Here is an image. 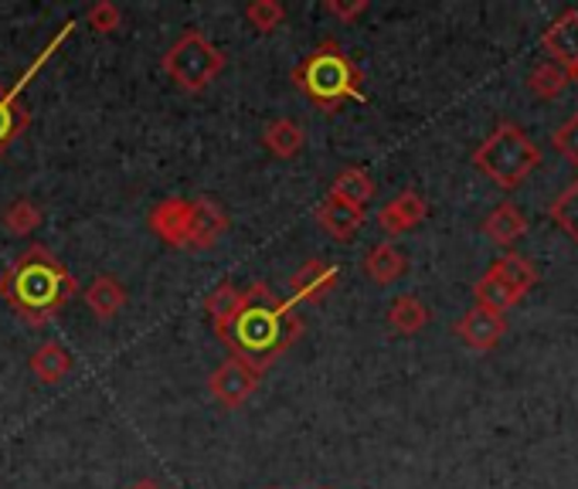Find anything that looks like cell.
Wrapping results in <instances>:
<instances>
[{"label":"cell","instance_id":"15","mask_svg":"<svg viewBox=\"0 0 578 489\" xmlns=\"http://www.w3.org/2000/svg\"><path fill=\"white\" fill-rule=\"evenodd\" d=\"M541 45L552 55L555 65L565 68V72L575 68L578 65V11H565L562 18H555L552 27L544 31Z\"/></svg>","mask_w":578,"mask_h":489},{"label":"cell","instance_id":"2","mask_svg":"<svg viewBox=\"0 0 578 489\" xmlns=\"http://www.w3.org/2000/svg\"><path fill=\"white\" fill-rule=\"evenodd\" d=\"M79 283L45 244L24 249L4 272H0V299H4L21 320L42 327L76 299Z\"/></svg>","mask_w":578,"mask_h":489},{"label":"cell","instance_id":"32","mask_svg":"<svg viewBox=\"0 0 578 489\" xmlns=\"http://www.w3.org/2000/svg\"><path fill=\"white\" fill-rule=\"evenodd\" d=\"M565 76H568V82H575V86H578V65H575V68H568Z\"/></svg>","mask_w":578,"mask_h":489},{"label":"cell","instance_id":"1","mask_svg":"<svg viewBox=\"0 0 578 489\" xmlns=\"http://www.w3.org/2000/svg\"><path fill=\"white\" fill-rule=\"evenodd\" d=\"M215 337L228 346L235 361L265 374L303 337V320L290 299H280L265 283H252L242 289L231 317L215 327Z\"/></svg>","mask_w":578,"mask_h":489},{"label":"cell","instance_id":"33","mask_svg":"<svg viewBox=\"0 0 578 489\" xmlns=\"http://www.w3.org/2000/svg\"><path fill=\"white\" fill-rule=\"evenodd\" d=\"M320 489H330V486H320Z\"/></svg>","mask_w":578,"mask_h":489},{"label":"cell","instance_id":"6","mask_svg":"<svg viewBox=\"0 0 578 489\" xmlns=\"http://www.w3.org/2000/svg\"><path fill=\"white\" fill-rule=\"evenodd\" d=\"M534 283H537V269L524 255L507 252L487 269L480 283L473 286V296H476V306L507 312L510 306H518L534 289Z\"/></svg>","mask_w":578,"mask_h":489},{"label":"cell","instance_id":"3","mask_svg":"<svg viewBox=\"0 0 578 489\" xmlns=\"http://www.w3.org/2000/svg\"><path fill=\"white\" fill-rule=\"evenodd\" d=\"M293 82L327 113H333L340 102H348V99H364L358 65L344 55V48L337 42H320L310 55H306L293 68Z\"/></svg>","mask_w":578,"mask_h":489},{"label":"cell","instance_id":"11","mask_svg":"<svg viewBox=\"0 0 578 489\" xmlns=\"http://www.w3.org/2000/svg\"><path fill=\"white\" fill-rule=\"evenodd\" d=\"M150 231L170 244V249H188V231H191V201L184 197H163L150 212Z\"/></svg>","mask_w":578,"mask_h":489},{"label":"cell","instance_id":"12","mask_svg":"<svg viewBox=\"0 0 578 489\" xmlns=\"http://www.w3.org/2000/svg\"><path fill=\"white\" fill-rule=\"evenodd\" d=\"M228 231V215L225 207L215 204L212 197L191 201V231H188V249L208 252L215 249V241Z\"/></svg>","mask_w":578,"mask_h":489},{"label":"cell","instance_id":"10","mask_svg":"<svg viewBox=\"0 0 578 489\" xmlns=\"http://www.w3.org/2000/svg\"><path fill=\"white\" fill-rule=\"evenodd\" d=\"M340 283V269L324 262V259H310L303 262L293 278H290V303L299 306V303H324Z\"/></svg>","mask_w":578,"mask_h":489},{"label":"cell","instance_id":"26","mask_svg":"<svg viewBox=\"0 0 578 489\" xmlns=\"http://www.w3.org/2000/svg\"><path fill=\"white\" fill-rule=\"evenodd\" d=\"M246 21L259 34H269V31H276L286 21V8L276 4V0H252V4L246 8Z\"/></svg>","mask_w":578,"mask_h":489},{"label":"cell","instance_id":"22","mask_svg":"<svg viewBox=\"0 0 578 489\" xmlns=\"http://www.w3.org/2000/svg\"><path fill=\"white\" fill-rule=\"evenodd\" d=\"M262 144H265V150H269L272 157L290 160V157H296V153L303 150L306 133H303V126L293 123V120H276V123H269V126H265Z\"/></svg>","mask_w":578,"mask_h":489},{"label":"cell","instance_id":"31","mask_svg":"<svg viewBox=\"0 0 578 489\" xmlns=\"http://www.w3.org/2000/svg\"><path fill=\"white\" fill-rule=\"evenodd\" d=\"M129 489H163L160 482H154V479H140V482H133Z\"/></svg>","mask_w":578,"mask_h":489},{"label":"cell","instance_id":"20","mask_svg":"<svg viewBox=\"0 0 578 489\" xmlns=\"http://www.w3.org/2000/svg\"><path fill=\"white\" fill-rule=\"evenodd\" d=\"M426 323H429V309H426V303H422L419 296H412V293L398 296V299L388 306V327H392L395 333H401V337H416L419 330H426Z\"/></svg>","mask_w":578,"mask_h":489},{"label":"cell","instance_id":"27","mask_svg":"<svg viewBox=\"0 0 578 489\" xmlns=\"http://www.w3.org/2000/svg\"><path fill=\"white\" fill-rule=\"evenodd\" d=\"M238 299H242V289L231 286V283H222L218 289H212V296L204 299V306H208V317H212V327H222L231 309L238 306Z\"/></svg>","mask_w":578,"mask_h":489},{"label":"cell","instance_id":"4","mask_svg":"<svg viewBox=\"0 0 578 489\" xmlns=\"http://www.w3.org/2000/svg\"><path fill=\"white\" fill-rule=\"evenodd\" d=\"M476 170L490 178L497 187L514 191L528 181V173L541 163V150L518 123H500L473 153Z\"/></svg>","mask_w":578,"mask_h":489},{"label":"cell","instance_id":"9","mask_svg":"<svg viewBox=\"0 0 578 489\" xmlns=\"http://www.w3.org/2000/svg\"><path fill=\"white\" fill-rule=\"evenodd\" d=\"M503 333H507V312H497L487 306H473L456 323V337L469 346V351H480V354L494 351Z\"/></svg>","mask_w":578,"mask_h":489},{"label":"cell","instance_id":"25","mask_svg":"<svg viewBox=\"0 0 578 489\" xmlns=\"http://www.w3.org/2000/svg\"><path fill=\"white\" fill-rule=\"evenodd\" d=\"M552 221L571 238L578 241V181H571L552 204Z\"/></svg>","mask_w":578,"mask_h":489},{"label":"cell","instance_id":"23","mask_svg":"<svg viewBox=\"0 0 578 489\" xmlns=\"http://www.w3.org/2000/svg\"><path fill=\"white\" fill-rule=\"evenodd\" d=\"M568 86V76H565V68L555 65V61H541L531 68V76H528V89L537 95V99H558Z\"/></svg>","mask_w":578,"mask_h":489},{"label":"cell","instance_id":"34","mask_svg":"<svg viewBox=\"0 0 578 489\" xmlns=\"http://www.w3.org/2000/svg\"><path fill=\"white\" fill-rule=\"evenodd\" d=\"M272 489H276V486H272Z\"/></svg>","mask_w":578,"mask_h":489},{"label":"cell","instance_id":"24","mask_svg":"<svg viewBox=\"0 0 578 489\" xmlns=\"http://www.w3.org/2000/svg\"><path fill=\"white\" fill-rule=\"evenodd\" d=\"M4 228L11 231V235H31V231H38L42 225H45V215H42V207L38 204H31V201H14L8 212H4Z\"/></svg>","mask_w":578,"mask_h":489},{"label":"cell","instance_id":"13","mask_svg":"<svg viewBox=\"0 0 578 489\" xmlns=\"http://www.w3.org/2000/svg\"><path fill=\"white\" fill-rule=\"evenodd\" d=\"M429 204L419 191H401L398 197H392L382 212H378V228L385 235H405L426 221Z\"/></svg>","mask_w":578,"mask_h":489},{"label":"cell","instance_id":"18","mask_svg":"<svg viewBox=\"0 0 578 489\" xmlns=\"http://www.w3.org/2000/svg\"><path fill=\"white\" fill-rule=\"evenodd\" d=\"M524 231H528V218H524L521 207L510 204V201L497 204L494 212L484 218V235L497 244H514Z\"/></svg>","mask_w":578,"mask_h":489},{"label":"cell","instance_id":"30","mask_svg":"<svg viewBox=\"0 0 578 489\" xmlns=\"http://www.w3.org/2000/svg\"><path fill=\"white\" fill-rule=\"evenodd\" d=\"M324 11L333 14V18H340V21H354L358 14L367 11V0H351V4H344V0H327Z\"/></svg>","mask_w":578,"mask_h":489},{"label":"cell","instance_id":"14","mask_svg":"<svg viewBox=\"0 0 578 489\" xmlns=\"http://www.w3.org/2000/svg\"><path fill=\"white\" fill-rule=\"evenodd\" d=\"M317 225L330 238H337V241H351L361 231V225H364V207H351V204H344L340 197L327 194L317 204Z\"/></svg>","mask_w":578,"mask_h":489},{"label":"cell","instance_id":"28","mask_svg":"<svg viewBox=\"0 0 578 489\" xmlns=\"http://www.w3.org/2000/svg\"><path fill=\"white\" fill-rule=\"evenodd\" d=\"M86 21L95 34H113L120 27V8L113 4V0H99V4H92L86 11Z\"/></svg>","mask_w":578,"mask_h":489},{"label":"cell","instance_id":"16","mask_svg":"<svg viewBox=\"0 0 578 489\" xmlns=\"http://www.w3.org/2000/svg\"><path fill=\"white\" fill-rule=\"evenodd\" d=\"M86 306L92 309V317L102 320V323L113 320V317H120L123 306H126V289H123V283H120V278H113V275H95L92 286L86 289Z\"/></svg>","mask_w":578,"mask_h":489},{"label":"cell","instance_id":"17","mask_svg":"<svg viewBox=\"0 0 578 489\" xmlns=\"http://www.w3.org/2000/svg\"><path fill=\"white\" fill-rule=\"evenodd\" d=\"M364 272L374 286H392L408 272V259L395 249L392 241H385V244H374V249L364 255Z\"/></svg>","mask_w":578,"mask_h":489},{"label":"cell","instance_id":"7","mask_svg":"<svg viewBox=\"0 0 578 489\" xmlns=\"http://www.w3.org/2000/svg\"><path fill=\"white\" fill-rule=\"evenodd\" d=\"M72 31H76V21H65L61 27H58V34H55V38L42 48V55L38 58H34L31 61V68H24V72H21V79L11 86V89H0V157H4L8 150H11V144H14V139L31 126V113L27 110H21V92H24V86L34 79V76H38L42 72V68H45V61L68 42V38H72Z\"/></svg>","mask_w":578,"mask_h":489},{"label":"cell","instance_id":"5","mask_svg":"<svg viewBox=\"0 0 578 489\" xmlns=\"http://www.w3.org/2000/svg\"><path fill=\"white\" fill-rule=\"evenodd\" d=\"M225 68V52L212 45L204 31H184L181 38L167 48L163 55V72L184 92H204Z\"/></svg>","mask_w":578,"mask_h":489},{"label":"cell","instance_id":"21","mask_svg":"<svg viewBox=\"0 0 578 489\" xmlns=\"http://www.w3.org/2000/svg\"><path fill=\"white\" fill-rule=\"evenodd\" d=\"M330 194L340 197L344 204H351V207H364L374 197V181H371V173L364 167H344L333 178Z\"/></svg>","mask_w":578,"mask_h":489},{"label":"cell","instance_id":"19","mask_svg":"<svg viewBox=\"0 0 578 489\" xmlns=\"http://www.w3.org/2000/svg\"><path fill=\"white\" fill-rule=\"evenodd\" d=\"M31 374L38 377L42 384H58L72 374V354H68V346H61L58 340L42 343L38 351L31 354Z\"/></svg>","mask_w":578,"mask_h":489},{"label":"cell","instance_id":"8","mask_svg":"<svg viewBox=\"0 0 578 489\" xmlns=\"http://www.w3.org/2000/svg\"><path fill=\"white\" fill-rule=\"evenodd\" d=\"M259 377H262V374L252 371L249 364L228 357V361H225L222 367H215V374L208 377V391H212V398H215L222 408H242V405L256 395Z\"/></svg>","mask_w":578,"mask_h":489},{"label":"cell","instance_id":"29","mask_svg":"<svg viewBox=\"0 0 578 489\" xmlns=\"http://www.w3.org/2000/svg\"><path fill=\"white\" fill-rule=\"evenodd\" d=\"M552 147H555L571 167H578V116H571V120L552 136Z\"/></svg>","mask_w":578,"mask_h":489}]
</instances>
